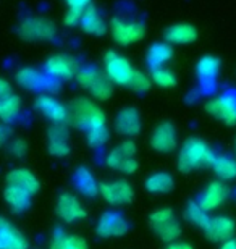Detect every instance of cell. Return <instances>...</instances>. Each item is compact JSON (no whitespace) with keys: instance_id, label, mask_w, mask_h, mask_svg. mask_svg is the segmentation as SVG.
Here are the masks:
<instances>
[{"instance_id":"1","label":"cell","mask_w":236,"mask_h":249,"mask_svg":"<svg viewBox=\"0 0 236 249\" xmlns=\"http://www.w3.org/2000/svg\"><path fill=\"white\" fill-rule=\"evenodd\" d=\"M215 152L205 141L199 138H189L183 142L178 154V168L182 173H189L202 167H210Z\"/></svg>"},{"instance_id":"2","label":"cell","mask_w":236,"mask_h":249,"mask_svg":"<svg viewBox=\"0 0 236 249\" xmlns=\"http://www.w3.org/2000/svg\"><path fill=\"white\" fill-rule=\"evenodd\" d=\"M68 120L74 126L89 131V129L105 126V113L89 99H76L70 104Z\"/></svg>"},{"instance_id":"3","label":"cell","mask_w":236,"mask_h":249,"mask_svg":"<svg viewBox=\"0 0 236 249\" xmlns=\"http://www.w3.org/2000/svg\"><path fill=\"white\" fill-rule=\"evenodd\" d=\"M138 152V147L134 141L131 139H127L123 141L122 144H118L117 147H113L112 151L109 152L107 156V165L110 168L117 172H122V173H127V175H131L138 170V160L134 159Z\"/></svg>"},{"instance_id":"4","label":"cell","mask_w":236,"mask_h":249,"mask_svg":"<svg viewBox=\"0 0 236 249\" xmlns=\"http://www.w3.org/2000/svg\"><path fill=\"white\" fill-rule=\"evenodd\" d=\"M18 36L24 41H50L57 36V26L54 21L47 18H26L19 23L18 26Z\"/></svg>"},{"instance_id":"5","label":"cell","mask_w":236,"mask_h":249,"mask_svg":"<svg viewBox=\"0 0 236 249\" xmlns=\"http://www.w3.org/2000/svg\"><path fill=\"white\" fill-rule=\"evenodd\" d=\"M104 70L105 76L110 79V83L118 84V86H129L134 74V68L131 67L129 60L113 51L105 53Z\"/></svg>"},{"instance_id":"6","label":"cell","mask_w":236,"mask_h":249,"mask_svg":"<svg viewBox=\"0 0 236 249\" xmlns=\"http://www.w3.org/2000/svg\"><path fill=\"white\" fill-rule=\"evenodd\" d=\"M44 73L54 81H67V79L76 76L78 63L73 57L65 55V53H57V55L47 58L46 65H44Z\"/></svg>"},{"instance_id":"7","label":"cell","mask_w":236,"mask_h":249,"mask_svg":"<svg viewBox=\"0 0 236 249\" xmlns=\"http://www.w3.org/2000/svg\"><path fill=\"white\" fill-rule=\"evenodd\" d=\"M205 110L225 124L233 126L236 124V94L227 92L215 99H210L205 106Z\"/></svg>"},{"instance_id":"8","label":"cell","mask_w":236,"mask_h":249,"mask_svg":"<svg viewBox=\"0 0 236 249\" xmlns=\"http://www.w3.org/2000/svg\"><path fill=\"white\" fill-rule=\"evenodd\" d=\"M55 212L68 225L78 223L86 218V209L83 207V204L79 202V199L76 196H73L70 193L60 194L57 204H55Z\"/></svg>"},{"instance_id":"9","label":"cell","mask_w":236,"mask_h":249,"mask_svg":"<svg viewBox=\"0 0 236 249\" xmlns=\"http://www.w3.org/2000/svg\"><path fill=\"white\" fill-rule=\"evenodd\" d=\"M112 36L120 46H129L144 37V24L139 21H127V19L115 18L112 21Z\"/></svg>"},{"instance_id":"10","label":"cell","mask_w":236,"mask_h":249,"mask_svg":"<svg viewBox=\"0 0 236 249\" xmlns=\"http://www.w3.org/2000/svg\"><path fill=\"white\" fill-rule=\"evenodd\" d=\"M129 223L120 212H105L100 215L95 225V233L100 238H115L127 235Z\"/></svg>"},{"instance_id":"11","label":"cell","mask_w":236,"mask_h":249,"mask_svg":"<svg viewBox=\"0 0 236 249\" xmlns=\"http://www.w3.org/2000/svg\"><path fill=\"white\" fill-rule=\"evenodd\" d=\"M15 81L18 83V86L28 91H50L52 86L57 84V81L50 79L46 73H41L39 70L31 67L18 70L15 74Z\"/></svg>"},{"instance_id":"12","label":"cell","mask_w":236,"mask_h":249,"mask_svg":"<svg viewBox=\"0 0 236 249\" xmlns=\"http://www.w3.org/2000/svg\"><path fill=\"white\" fill-rule=\"evenodd\" d=\"M99 194L104 197V201H107L109 204H113V206H118V204H129L134 197V191L131 185L125 180L100 183Z\"/></svg>"},{"instance_id":"13","label":"cell","mask_w":236,"mask_h":249,"mask_svg":"<svg viewBox=\"0 0 236 249\" xmlns=\"http://www.w3.org/2000/svg\"><path fill=\"white\" fill-rule=\"evenodd\" d=\"M177 129L172 123L163 122L160 123L157 128L154 129L152 136H150V146L154 147V151L170 154L177 149Z\"/></svg>"},{"instance_id":"14","label":"cell","mask_w":236,"mask_h":249,"mask_svg":"<svg viewBox=\"0 0 236 249\" xmlns=\"http://www.w3.org/2000/svg\"><path fill=\"white\" fill-rule=\"evenodd\" d=\"M235 230H236V223L233 218L228 215L210 217L207 227L204 228L209 240L215 243H223L230 240V238H233Z\"/></svg>"},{"instance_id":"15","label":"cell","mask_w":236,"mask_h":249,"mask_svg":"<svg viewBox=\"0 0 236 249\" xmlns=\"http://www.w3.org/2000/svg\"><path fill=\"white\" fill-rule=\"evenodd\" d=\"M36 108L42 113L44 117L49 118L54 123H65L68 120V107L63 106L58 99L49 94H42L36 99Z\"/></svg>"},{"instance_id":"16","label":"cell","mask_w":236,"mask_h":249,"mask_svg":"<svg viewBox=\"0 0 236 249\" xmlns=\"http://www.w3.org/2000/svg\"><path fill=\"white\" fill-rule=\"evenodd\" d=\"M115 129L118 134L127 138H134L138 136L141 131V117L139 112L133 107H127L123 110H120V113L115 118Z\"/></svg>"},{"instance_id":"17","label":"cell","mask_w":236,"mask_h":249,"mask_svg":"<svg viewBox=\"0 0 236 249\" xmlns=\"http://www.w3.org/2000/svg\"><path fill=\"white\" fill-rule=\"evenodd\" d=\"M26 236L12 225L5 217H0V249H28Z\"/></svg>"},{"instance_id":"18","label":"cell","mask_w":236,"mask_h":249,"mask_svg":"<svg viewBox=\"0 0 236 249\" xmlns=\"http://www.w3.org/2000/svg\"><path fill=\"white\" fill-rule=\"evenodd\" d=\"M228 197V188L223 185L222 181H212L209 183L207 186L199 196V206L205 209L207 212L214 211V209H218L222 204L227 201Z\"/></svg>"},{"instance_id":"19","label":"cell","mask_w":236,"mask_h":249,"mask_svg":"<svg viewBox=\"0 0 236 249\" xmlns=\"http://www.w3.org/2000/svg\"><path fill=\"white\" fill-rule=\"evenodd\" d=\"M49 152L54 157H65L70 154L68 128L65 123H54L49 128Z\"/></svg>"},{"instance_id":"20","label":"cell","mask_w":236,"mask_h":249,"mask_svg":"<svg viewBox=\"0 0 236 249\" xmlns=\"http://www.w3.org/2000/svg\"><path fill=\"white\" fill-rule=\"evenodd\" d=\"M7 185L18 186L28 191L29 194H34L39 191V180L33 172L26 168H15L7 175Z\"/></svg>"},{"instance_id":"21","label":"cell","mask_w":236,"mask_h":249,"mask_svg":"<svg viewBox=\"0 0 236 249\" xmlns=\"http://www.w3.org/2000/svg\"><path fill=\"white\" fill-rule=\"evenodd\" d=\"M31 196L33 194H29L28 191L12 185H7V189L3 193L5 202L15 213H23L24 211H28L31 206Z\"/></svg>"},{"instance_id":"22","label":"cell","mask_w":236,"mask_h":249,"mask_svg":"<svg viewBox=\"0 0 236 249\" xmlns=\"http://www.w3.org/2000/svg\"><path fill=\"white\" fill-rule=\"evenodd\" d=\"M79 24H81L84 31L88 34H92V36H102L107 31V24H105L104 18L100 17V13L95 10V7H91V5L83 12Z\"/></svg>"},{"instance_id":"23","label":"cell","mask_w":236,"mask_h":249,"mask_svg":"<svg viewBox=\"0 0 236 249\" xmlns=\"http://www.w3.org/2000/svg\"><path fill=\"white\" fill-rule=\"evenodd\" d=\"M173 57V47L168 42H155L149 47L145 60L150 68H162L165 63L172 60Z\"/></svg>"},{"instance_id":"24","label":"cell","mask_w":236,"mask_h":249,"mask_svg":"<svg viewBox=\"0 0 236 249\" xmlns=\"http://www.w3.org/2000/svg\"><path fill=\"white\" fill-rule=\"evenodd\" d=\"M73 183L78 188L79 193H83L84 196L94 197L99 194V183L95 181L92 172L86 167H79L73 175Z\"/></svg>"},{"instance_id":"25","label":"cell","mask_w":236,"mask_h":249,"mask_svg":"<svg viewBox=\"0 0 236 249\" xmlns=\"http://www.w3.org/2000/svg\"><path fill=\"white\" fill-rule=\"evenodd\" d=\"M196 36H198L196 28L188 23L173 24L165 33V39H167L168 44H189L194 41Z\"/></svg>"},{"instance_id":"26","label":"cell","mask_w":236,"mask_h":249,"mask_svg":"<svg viewBox=\"0 0 236 249\" xmlns=\"http://www.w3.org/2000/svg\"><path fill=\"white\" fill-rule=\"evenodd\" d=\"M173 177L167 172H155L144 181L145 189L152 194H167L173 189Z\"/></svg>"},{"instance_id":"27","label":"cell","mask_w":236,"mask_h":249,"mask_svg":"<svg viewBox=\"0 0 236 249\" xmlns=\"http://www.w3.org/2000/svg\"><path fill=\"white\" fill-rule=\"evenodd\" d=\"M21 99L17 94H10L7 97L0 99V120L3 123H13L21 113Z\"/></svg>"},{"instance_id":"28","label":"cell","mask_w":236,"mask_h":249,"mask_svg":"<svg viewBox=\"0 0 236 249\" xmlns=\"http://www.w3.org/2000/svg\"><path fill=\"white\" fill-rule=\"evenodd\" d=\"M49 249H88L86 241L78 235H68L62 230L54 233Z\"/></svg>"},{"instance_id":"29","label":"cell","mask_w":236,"mask_h":249,"mask_svg":"<svg viewBox=\"0 0 236 249\" xmlns=\"http://www.w3.org/2000/svg\"><path fill=\"white\" fill-rule=\"evenodd\" d=\"M220 71V60L217 57L205 55L196 65V73L202 83H212L218 76Z\"/></svg>"},{"instance_id":"30","label":"cell","mask_w":236,"mask_h":249,"mask_svg":"<svg viewBox=\"0 0 236 249\" xmlns=\"http://www.w3.org/2000/svg\"><path fill=\"white\" fill-rule=\"evenodd\" d=\"M210 167L220 180H233L236 177V160L230 156L215 154V159Z\"/></svg>"},{"instance_id":"31","label":"cell","mask_w":236,"mask_h":249,"mask_svg":"<svg viewBox=\"0 0 236 249\" xmlns=\"http://www.w3.org/2000/svg\"><path fill=\"white\" fill-rule=\"evenodd\" d=\"M154 231L157 233V236L165 243H173L177 241L180 235H182V225L175 217L168 218L167 222L160 223V225L154 227Z\"/></svg>"},{"instance_id":"32","label":"cell","mask_w":236,"mask_h":249,"mask_svg":"<svg viewBox=\"0 0 236 249\" xmlns=\"http://www.w3.org/2000/svg\"><path fill=\"white\" fill-rule=\"evenodd\" d=\"M184 217L188 218L189 223H193L194 227H199V228H204L207 227V223L210 220V215L209 212L205 211V209H202L199 206V202L196 201H191L188 204L186 211H184Z\"/></svg>"},{"instance_id":"33","label":"cell","mask_w":236,"mask_h":249,"mask_svg":"<svg viewBox=\"0 0 236 249\" xmlns=\"http://www.w3.org/2000/svg\"><path fill=\"white\" fill-rule=\"evenodd\" d=\"M89 92L92 94V97H95L97 101H107L110 99L113 92V86L112 83H110V79L105 76V74L100 73L97 78H95V81L89 86Z\"/></svg>"},{"instance_id":"34","label":"cell","mask_w":236,"mask_h":249,"mask_svg":"<svg viewBox=\"0 0 236 249\" xmlns=\"http://www.w3.org/2000/svg\"><path fill=\"white\" fill-rule=\"evenodd\" d=\"M152 83L157 84V86L163 88V89H168V88H173L177 86V78L175 74L170 71V70H165L162 68H154L152 70Z\"/></svg>"},{"instance_id":"35","label":"cell","mask_w":236,"mask_h":249,"mask_svg":"<svg viewBox=\"0 0 236 249\" xmlns=\"http://www.w3.org/2000/svg\"><path fill=\"white\" fill-rule=\"evenodd\" d=\"M88 134V144L94 149L102 147L109 139V129L107 126H100V128H94L86 131Z\"/></svg>"},{"instance_id":"36","label":"cell","mask_w":236,"mask_h":249,"mask_svg":"<svg viewBox=\"0 0 236 249\" xmlns=\"http://www.w3.org/2000/svg\"><path fill=\"white\" fill-rule=\"evenodd\" d=\"M150 86H152V79H150L147 74H144L141 71H134L131 83H129V88H131L134 92L144 94L149 91Z\"/></svg>"},{"instance_id":"37","label":"cell","mask_w":236,"mask_h":249,"mask_svg":"<svg viewBox=\"0 0 236 249\" xmlns=\"http://www.w3.org/2000/svg\"><path fill=\"white\" fill-rule=\"evenodd\" d=\"M99 71L95 68H91V67H88V68H83V70H78V73H76V81L78 84L81 88L84 89H89V86L95 81V78L99 76Z\"/></svg>"},{"instance_id":"38","label":"cell","mask_w":236,"mask_h":249,"mask_svg":"<svg viewBox=\"0 0 236 249\" xmlns=\"http://www.w3.org/2000/svg\"><path fill=\"white\" fill-rule=\"evenodd\" d=\"M172 217H175L172 209H168V207H160V209H155V211H154L152 213H150L149 223H150V227L154 228V227L160 225V223L167 222L168 218H172Z\"/></svg>"},{"instance_id":"39","label":"cell","mask_w":236,"mask_h":249,"mask_svg":"<svg viewBox=\"0 0 236 249\" xmlns=\"http://www.w3.org/2000/svg\"><path fill=\"white\" fill-rule=\"evenodd\" d=\"M7 146H8V152L12 154L13 157H17V159L24 157V156H26V152H28V144L21 138L10 139V142L7 144Z\"/></svg>"},{"instance_id":"40","label":"cell","mask_w":236,"mask_h":249,"mask_svg":"<svg viewBox=\"0 0 236 249\" xmlns=\"http://www.w3.org/2000/svg\"><path fill=\"white\" fill-rule=\"evenodd\" d=\"M12 126H10L8 123H0V147L2 146H7L10 142V139H12Z\"/></svg>"},{"instance_id":"41","label":"cell","mask_w":236,"mask_h":249,"mask_svg":"<svg viewBox=\"0 0 236 249\" xmlns=\"http://www.w3.org/2000/svg\"><path fill=\"white\" fill-rule=\"evenodd\" d=\"M68 5V10H73V12H79L83 13L89 5H91V0H65Z\"/></svg>"},{"instance_id":"42","label":"cell","mask_w":236,"mask_h":249,"mask_svg":"<svg viewBox=\"0 0 236 249\" xmlns=\"http://www.w3.org/2000/svg\"><path fill=\"white\" fill-rule=\"evenodd\" d=\"M81 15L79 12H73V10H67V13H65V24L67 26H74V24L79 23V19H81Z\"/></svg>"},{"instance_id":"43","label":"cell","mask_w":236,"mask_h":249,"mask_svg":"<svg viewBox=\"0 0 236 249\" xmlns=\"http://www.w3.org/2000/svg\"><path fill=\"white\" fill-rule=\"evenodd\" d=\"M12 94V86H10V83L7 81V79L0 78V99L2 97H7Z\"/></svg>"},{"instance_id":"44","label":"cell","mask_w":236,"mask_h":249,"mask_svg":"<svg viewBox=\"0 0 236 249\" xmlns=\"http://www.w3.org/2000/svg\"><path fill=\"white\" fill-rule=\"evenodd\" d=\"M165 249H193V246L189 243H184V241H173V243H168V246Z\"/></svg>"},{"instance_id":"45","label":"cell","mask_w":236,"mask_h":249,"mask_svg":"<svg viewBox=\"0 0 236 249\" xmlns=\"http://www.w3.org/2000/svg\"><path fill=\"white\" fill-rule=\"evenodd\" d=\"M220 249H236V238H230V240L223 241Z\"/></svg>"},{"instance_id":"46","label":"cell","mask_w":236,"mask_h":249,"mask_svg":"<svg viewBox=\"0 0 236 249\" xmlns=\"http://www.w3.org/2000/svg\"><path fill=\"white\" fill-rule=\"evenodd\" d=\"M235 151H236V139H235Z\"/></svg>"}]
</instances>
